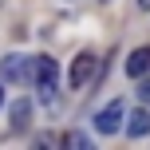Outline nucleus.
<instances>
[{
	"mask_svg": "<svg viewBox=\"0 0 150 150\" xmlns=\"http://www.w3.org/2000/svg\"><path fill=\"white\" fill-rule=\"evenodd\" d=\"M95 75H99V55L79 52L75 63H71V87H75V91H87L91 83H95Z\"/></svg>",
	"mask_w": 150,
	"mask_h": 150,
	"instance_id": "1",
	"label": "nucleus"
},
{
	"mask_svg": "<svg viewBox=\"0 0 150 150\" xmlns=\"http://www.w3.org/2000/svg\"><path fill=\"white\" fill-rule=\"evenodd\" d=\"M0 107H4V87H0Z\"/></svg>",
	"mask_w": 150,
	"mask_h": 150,
	"instance_id": "10",
	"label": "nucleus"
},
{
	"mask_svg": "<svg viewBox=\"0 0 150 150\" xmlns=\"http://www.w3.org/2000/svg\"><path fill=\"white\" fill-rule=\"evenodd\" d=\"M146 71H150V47H138V52H130V59H127V75L142 79Z\"/></svg>",
	"mask_w": 150,
	"mask_h": 150,
	"instance_id": "5",
	"label": "nucleus"
},
{
	"mask_svg": "<svg viewBox=\"0 0 150 150\" xmlns=\"http://www.w3.org/2000/svg\"><path fill=\"white\" fill-rule=\"evenodd\" d=\"M8 111H12V127H16V130H24V127H28V115H32V103H28V99L12 103Z\"/></svg>",
	"mask_w": 150,
	"mask_h": 150,
	"instance_id": "7",
	"label": "nucleus"
},
{
	"mask_svg": "<svg viewBox=\"0 0 150 150\" xmlns=\"http://www.w3.org/2000/svg\"><path fill=\"white\" fill-rule=\"evenodd\" d=\"M122 119H130V115H127V107H122L119 99H115V103H107L103 111L95 115V130H99V134H119Z\"/></svg>",
	"mask_w": 150,
	"mask_h": 150,
	"instance_id": "2",
	"label": "nucleus"
},
{
	"mask_svg": "<svg viewBox=\"0 0 150 150\" xmlns=\"http://www.w3.org/2000/svg\"><path fill=\"white\" fill-rule=\"evenodd\" d=\"M55 79H59V67H55V59H47V55H36V87H55Z\"/></svg>",
	"mask_w": 150,
	"mask_h": 150,
	"instance_id": "4",
	"label": "nucleus"
},
{
	"mask_svg": "<svg viewBox=\"0 0 150 150\" xmlns=\"http://www.w3.org/2000/svg\"><path fill=\"white\" fill-rule=\"evenodd\" d=\"M0 75H4V79H32L36 83V59H20V55H8L4 63H0Z\"/></svg>",
	"mask_w": 150,
	"mask_h": 150,
	"instance_id": "3",
	"label": "nucleus"
},
{
	"mask_svg": "<svg viewBox=\"0 0 150 150\" xmlns=\"http://www.w3.org/2000/svg\"><path fill=\"white\" fill-rule=\"evenodd\" d=\"M138 4H142V8H150V0H138Z\"/></svg>",
	"mask_w": 150,
	"mask_h": 150,
	"instance_id": "11",
	"label": "nucleus"
},
{
	"mask_svg": "<svg viewBox=\"0 0 150 150\" xmlns=\"http://www.w3.org/2000/svg\"><path fill=\"white\" fill-rule=\"evenodd\" d=\"M63 146H71V150H91V138L83 134V130H67V134H63Z\"/></svg>",
	"mask_w": 150,
	"mask_h": 150,
	"instance_id": "8",
	"label": "nucleus"
},
{
	"mask_svg": "<svg viewBox=\"0 0 150 150\" xmlns=\"http://www.w3.org/2000/svg\"><path fill=\"white\" fill-rule=\"evenodd\" d=\"M127 134H130V138H146V134H150V111H146V107L130 115V122H127Z\"/></svg>",
	"mask_w": 150,
	"mask_h": 150,
	"instance_id": "6",
	"label": "nucleus"
},
{
	"mask_svg": "<svg viewBox=\"0 0 150 150\" xmlns=\"http://www.w3.org/2000/svg\"><path fill=\"white\" fill-rule=\"evenodd\" d=\"M138 99H142V103H150V79H138Z\"/></svg>",
	"mask_w": 150,
	"mask_h": 150,
	"instance_id": "9",
	"label": "nucleus"
}]
</instances>
